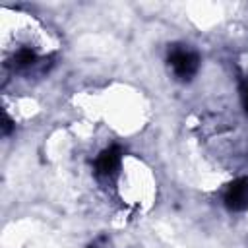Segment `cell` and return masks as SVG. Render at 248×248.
Returning a JSON list of instances; mask_svg holds the SVG:
<instances>
[{"label":"cell","mask_w":248,"mask_h":248,"mask_svg":"<svg viewBox=\"0 0 248 248\" xmlns=\"http://www.w3.org/2000/svg\"><path fill=\"white\" fill-rule=\"evenodd\" d=\"M169 66L172 68L174 76L180 81H190L200 68V56L198 52H194L192 48L184 46V45H172L169 48Z\"/></svg>","instance_id":"1"},{"label":"cell","mask_w":248,"mask_h":248,"mask_svg":"<svg viewBox=\"0 0 248 248\" xmlns=\"http://www.w3.org/2000/svg\"><path fill=\"white\" fill-rule=\"evenodd\" d=\"M225 205L231 211L248 209V176H240L229 184L225 192Z\"/></svg>","instance_id":"2"},{"label":"cell","mask_w":248,"mask_h":248,"mask_svg":"<svg viewBox=\"0 0 248 248\" xmlns=\"http://www.w3.org/2000/svg\"><path fill=\"white\" fill-rule=\"evenodd\" d=\"M120 159H122V151H120L118 145H112V147L105 149L95 161V174L99 178H105V180L112 178L116 174L118 167H120Z\"/></svg>","instance_id":"3"},{"label":"cell","mask_w":248,"mask_h":248,"mask_svg":"<svg viewBox=\"0 0 248 248\" xmlns=\"http://www.w3.org/2000/svg\"><path fill=\"white\" fill-rule=\"evenodd\" d=\"M35 62H37V54H35L31 48H21V50L16 54V58H14V66H16L17 70H27V68H31Z\"/></svg>","instance_id":"4"},{"label":"cell","mask_w":248,"mask_h":248,"mask_svg":"<svg viewBox=\"0 0 248 248\" xmlns=\"http://www.w3.org/2000/svg\"><path fill=\"white\" fill-rule=\"evenodd\" d=\"M240 97H242L244 110H246V114H248V78L242 81V87H240Z\"/></svg>","instance_id":"5"},{"label":"cell","mask_w":248,"mask_h":248,"mask_svg":"<svg viewBox=\"0 0 248 248\" xmlns=\"http://www.w3.org/2000/svg\"><path fill=\"white\" fill-rule=\"evenodd\" d=\"M10 128H12V122H10V118H8V116H4V134H8V132H10Z\"/></svg>","instance_id":"6"}]
</instances>
